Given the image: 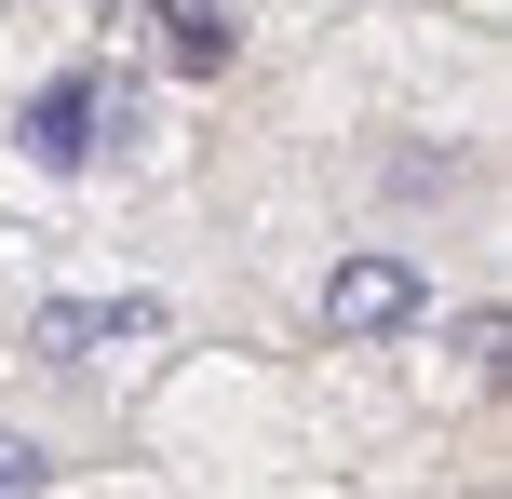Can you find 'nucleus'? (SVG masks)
I'll list each match as a JSON object with an SVG mask.
<instances>
[{"instance_id":"obj_3","label":"nucleus","mask_w":512,"mask_h":499,"mask_svg":"<svg viewBox=\"0 0 512 499\" xmlns=\"http://www.w3.org/2000/svg\"><path fill=\"white\" fill-rule=\"evenodd\" d=\"M149 297H41V311H27V351H41V365H95V351H135L149 338Z\"/></svg>"},{"instance_id":"obj_5","label":"nucleus","mask_w":512,"mask_h":499,"mask_svg":"<svg viewBox=\"0 0 512 499\" xmlns=\"http://www.w3.org/2000/svg\"><path fill=\"white\" fill-rule=\"evenodd\" d=\"M41 473H54V459H41V446H14V432H0V499H41Z\"/></svg>"},{"instance_id":"obj_1","label":"nucleus","mask_w":512,"mask_h":499,"mask_svg":"<svg viewBox=\"0 0 512 499\" xmlns=\"http://www.w3.org/2000/svg\"><path fill=\"white\" fill-rule=\"evenodd\" d=\"M14 135H27V162H54V176H81V162L108 149V81H95V68H54L41 95L14 108Z\"/></svg>"},{"instance_id":"obj_2","label":"nucleus","mask_w":512,"mask_h":499,"mask_svg":"<svg viewBox=\"0 0 512 499\" xmlns=\"http://www.w3.org/2000/svg\"><path fill=\"white\" fill-rule=\"evenodd\" d=\"M418 311H432V284H418L405 257H337L324 270V324L337 338H405Z\"/></svg>"},{"instance_id":"obj_4","label":"nucleus","mask_w":512,"mask_h":499,"mask_svg":"<svg viewBox=\"0 0 512 499\" xmlns=\"http://www.w3.org/2000/svg\"><path fill=\"white\" fill-rule=\"evenodd\" d=\"M135 14L162 27V54H176L189 81H216V68H230V0H135Z\"/></svg>"}]
</instances>
